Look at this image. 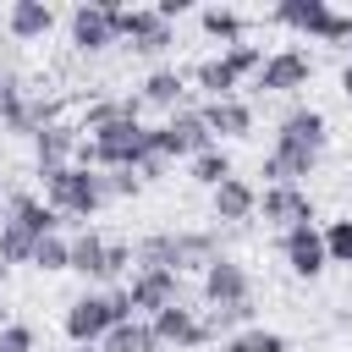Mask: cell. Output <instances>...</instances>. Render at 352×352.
<instances>
[{"label": "cell", "mask_w": 352, "mask_h": 352, "mask_svg": "<svg viewBox=\"0 0 352 352\" xmlns=\"http://www.w3.org/2000/svg\"><path fill=\"white\" fill-rule=\"evenodd\" d=\"M44 204H50L55 214L88 220V214L104 204V176H99V170H82V165H60V170L44 176Z\"/></svg>", "instance_id": "obj_1"}, {"label": "cell", "mask_w": 352, "mask_h": 352, "mask_svg": "<svg viewBox=\"0 0 352 352\" xmlns=\"http://www.w3.org/2000/svg\"><path fill=\"white\" fill-rule=\"evenodd\" d=\"M110 16H116V38H126L138 55H165L176 44V28L154 6H110Z\"/></svg>", "instance_id": "obj_2"}, {"label": "cell", "mask_w": 352, "mask_h": 352, "mask_svg": "<svg viewBox=\"0 0 352 352\" xmlns=\"http://www.w3.org/2000/svg\"><path fill=\"white\" fill-rule=\"evenodd\" d=\"M204 148H214V132H209L204 110H170V121L160 126V154L165 160H198Z\"/></svg>", "instance_id": "obj_3"}, {"label": "cell", "mask_w": 352, "mask_h": 352, "mask_svg": "<svg viewBox=\"0 0 352 352\" xmlns=\"http://www.w3.org/2000/svg\"><path fill=\"white\" fill-rule=\"evenodd\" d=\"M110 330H116V314H110L104 292H82V297L66 308V336H72V346H99Z\"/></svg>", "instance_id": "obj_4"}, {"label": "cell", "mask_w": 352, "mask_h": 352, "mask_svg": "<svg viewBox=\"0 0 352 352\" xmlns=\"http://www.w3.org/2000/svg\"><path fill=\"white\" fill-rule=\"evenodd\" d=\"M110 6H116V0H82V6L72 11V44H77L82 55L116 44V16H110Z\"/></svg>", "instance_id": "obj_5"}, {"label": "cell", "mask_w": 352, "mask_h": 352, "mask_svg": "<svg viewBox=\"0 0 352 352\" xmlns=\"http://www.w3.org/2000/svg\"><path fill=\"white\" fill-rule=\"evenodd\" d=\"M258 214L280 231H297V226H314V204L302 187H264L258 192Z\"/></svg>", "instance_id": "obj_6"}, {"label": "cell", "mask_w": 352, "mask_h": 352, "mask_svg": "<svg viewBox=\"0 0 352 352\" xmlns=\"http://www.w3.org/2000/svg\"><path fill=\"white\" fill-rule=\"evenodd\" d=\"M176 286H182V275H176V270H138V275H132V286H126V292H132V314H148V319H154L160 308L182 302V297H176Z\"/></svg>", "instance_id": "obj_7"}, {"label": "cell", "mask_w": 352, "mask_h": 352, "mask_svg": "<svg viewBox=\"0 0 352 352\" xmlns=\"http://www.w3.org/2000/svg\"><path fill=\"white\" fill-rule=\"evenodd\" d=\"M314 77V60L302 55V50H275L270 60H264V72H258V88L264 94H292V88H302Z\"/></svg>", "instance_id": "obj_8"}, {"label": "cell", "mask_w": 352, "mask_h": 352, "mask_svg": "<svg viewBox=\"0 0 352 352\" xmlns=\"http://www.w3.org/2000/svg\"><path fill=\"white\" fill-rule=\"evenodd\" d=\"M154 336H160V346H198V341H209V324L192 314V308H182V302H170V308H160L154 319Z\"/></svg>", "instance_id": "obj_9"}, {"label": "cell", "mask_w": 352, "mask_h": 352, "mask_svg": "<svg viewBox=\"0 0 352 352\" xmlns=\"http://www.w3.org/2000/svg\"><path fill=\"white\" fill-rule=\"evenodd\" d=\"M77 126H60V121H50V126H38L33 132V154H38V176H50V170H60V165H72L77 160Z\"/></svg>", "instance_id": "obj_10"}, {"label": "cell", "mask_w": 352, "mask_h": 352, "mask_svg": "<svg viewBox=\"0 0 352 352\" xmlns=\"http://www.w3.org/2000/svg\"><path fill=\"white\" fill-rule=\"evenodd\" d=\"M286 264H292L302 280L324 275V264H330V253H324V231H319V226H297V231H286Z\"/></svg>", "instance_id": "obj_11"}, {"label": "cell", "mask_w": 352, "mask_h": 352, "mask_svg": "<svg viewBox=\"0 0 352 352\" xmlns=\"http://www.w3.org/2000/svg\"><path fill=\"white\" fill-rule=\"evenodd\" d=\"M204 297L209 308H231V302H248V270L236 258H214L204 270Z\"/></svg>", "instance_id": "obj_12"}, {"label": "cell", "mask_w": 352, "mask_h": 352, "mask_svg": "<svg viewBox=\"0 0 352 352\" xmlns=\"http://www.w3.org/2000/svg\"><path fill=\"white\" fill-rule=\"evenodd\" d=\"M275 143H297V148H314V154H324V143H330V126H324V116L319 110H286L280 116V132H275Z\"/></svg>", "instance_id": "obj_13"}, {"label": "cell", "mask_w": 352, "mask_h": 352, "mask_svg": "<svg viewBox=\"0 0 352 352\" xmlns=\"http://www.w3.org/2000/svg\"><path fill=\"white\" fill-rule=\"evenodd\" d=\"M275 22L280 28H297L308 38H324V28L336 22V11H330V0H280L275 6Z\"/></svg>", "instance_id": "obj_14"}, {"label": "cell", "mask_w": 352, "mask_h": 352, "mask_svg": "<svg viewBox=\"0 0 352 352\" xmlns=\"http://www.w3.org/2000/svg\"><path fill=\"white\" fill-rule=\"evenodd\" d=\"M11 226H22L28 236H60V220H55V209L50 204H38L33 192H11Z\"/></svg>", "instance_id": "obj_15"}, {"label": "cell", "mask_w": 352, "mask_h": 352, "mask_svg": "<svg viewBox=\"0 0 352 352\" xmlns=\"http://www.w3.org/2000/svg\"><path fill=\"white\" fill-rule=\"evenodd\" d=\"M6 28H11V38H44L50 28H55V11L44 6V0H11V11H6Z\"/></svg>", "instance_id": "obj_16"}, {"label": "cell", "mask_w": 352, "mask_h": 352, "mask_svg": "<svg viewBox=\"0 0 352 352\" xmlns=\"http://www.w3.org/2000/svg\"><path fill=\"white\" fill-rule=\"evenodd\" d=\"M204 121H209L214 138H248L253 132V110L242 99H209L204 104Z\"/></svg>", "instance_id": "obj_17"}, {"label": "cell", "mask_w": 352, "mask_h": 352, "mask_svg": "<svg viewBox=\"0 0 352 352\" xmlns=\"http://www.w3.org/2000/svg\"><path fill=\"white\" fill-rule=\"evenodd\" d=\"M253 214H258V192L242 176H231V182L214 187V220H253Z\"/></svg>", "instance_id": "obj_18"}, {"label": "cell", "mask_w": 352, "mask_h": 352, "mask_svg": "<svg viewBox=\"0 0 352 352\" xmlns=\"http://www.w3.org/2000/svg\"><path fill=\"white\" fill-rule=\"evenodd\" d=\"M99 346H104V352H165L148 319H126V324H116V330H110Z\"/></svg>", "instance_id": "obj_19"}, {"label": "cell", "mask_w": 352, "mask_h": 352, "mask_svg": "<svg viewBox=\"0 0 352 352\" xmlns=\"http://www.w3.org/2000/svg\"><path fill=\"white\" fill-rule=\"evenodd\" d=\"M104 253H110V242H104L99 231L72 236V270H77L82 280H104Z\"/></svg>", "instance_id": "obj_20"}, {"label": "cell", "mask_w": 352, "mask_h": 352, "mask_svg": "<svg viewBox=\"0 0 352 352\" xmlns=\"http://www.w3.org/2000/svg\"><path fill=\"white\" fill-rule=\"evenodd\" d=\"M231 176H236V170H231V154H226L220 143H214V148H204V154L192 160V182H198V187H209V192H214L220 182H231Z\"/></svg>", "instance_id": "obj_21"}, {"label": "cell", "mask_w": 352, "mask_h": 352, "mask_svg": "<svg viewBox=\"0 0 352 352\" xmlns=\"http://www.w3.org/2000/svg\"><path fill=\"white\" fill-rule=\"evenodd\" d=\"M33 248H38V236H28L22 226H0V264L11 270V264H33Z\"/></svg>", "instance_id": "obj_22"}, {"label": "cell", "mask_w": 352, "mask_h": 352, "mask_svg": "<svg viewBox=\"0 0 352 352\" xmlns=\"http://www.w3.org/2000/svg\"><path fill=\"white\" fill-rule=\"evenodd\" d=\"M198 22H204V33H209V38H226V50H231V44H242V16H236V11L209 6V11H198Z\"/></svg>", "instance_id": "obj_23"}, {"label": "cell", "mask_w": 352, "mask_h": 352, "mask_svg": "<svg viewBox=\"0 0 352 352\" xmlns=\"http://www.w3.org/2000/svg\"><path fill=\"white\" fill-rule=\"evenodd\" d=\"M138 99H143V104H160V110H176V99H182V77H176V72H148V82H143Z\"/></svg>", "instance_id": "obj_24"}, {"label": "cell", "mask_w": 352, "mask_h": 352, "mask_svg": "<svg viewBox=\"0 0 352 352\" xmlns=\"http://www.w3.org/2000/svg\"><path fill=\"white\" fill-rule=\"evenodd\" d=\"M226 352H286V336H275V330H258V324H248V330L226 336Z\"/></svg>", "instance_id": "obj_25"}, {"label": "cell", "mask_w": 352, "mask_h": 352, "mask_svg": "<svg viewBox=\"0 0 352 352\" xmlns=\"http://www.w3.org/2000/svg\"><path fill=\"white\" fill-rule=\"evenodd\" d=\"M192 77H198V88H209V99H231V88H236V72L226 66V55L220 60H204Z\"/></svg>", "instance_id": "obj_26"}, {"label": "cell", "mask_w": 352, "mask_h": 352, "mask_svg": "<svg viewBox=\"0 0 352 352\" xmlns=\"http://www.w3.org/2000/svg\"><path fill=\"white\" fill-rule=\"evenodd\" d=\"M33 264H38V270H72V242H66V236H44V242L33 248Z\"/></svg>", "instance_id": "obj_27"}, {"label": "cell", "mask_w": 352, "mask_h": 352, "mask_svg": "<svg viewBox=\"0 0 352 352\" xmlns=\"http://www.w3.org/2000/svg\"><path fill=\"white\" fill-rule=\"evenodd\" d=\"M264 60H270V55H264L258 44H231V50H226V66H231L236 77H248V72L258 77V72H264Z\"/></svg>", "instance_id": "obj_28"}, {"label": "cell", "mask_w": 352, "mask_h": 352, "mask_svg": "<svg viewBox=\"0 0 352 352\" xmlns=\"http://www.w3.org/2000/svg\"><path fill=\"white\" fill-rule=\"evenodd\" d=\"M324 253H330V264H352V220H336L324 231Z\"/></svg>", "instance_id": "obj_29"}, {"label": "cell", "mask_w": 352, "mask_h": 352, "mask_svg": "<svg viewBox=\"0 0 352 352\" xmlns=\"http://www.w3.org/2000/svg\"><path fill=\"white\" fill-rule=\"evenodd\" d=\"M248 319H253V297H248V302H231V308H214L209 330H231V336H236V330H242Z\"/></svg>", "instance_id": "obj_30"}, {"label": "cell", "mask_w": 352, "mask_h": 352, "mask_svg": "<svg viewBox=\"0 0 352 352\" xmlns=\"http://www.w3.org/2000/svg\"><path fill=\"white\" fill-rule=\"evenodd\" d=\"M0 352H33V330L28 324H6L0 330Z\"/></svg>", "instance_id": "obj_31"}, {"label": "cell", "mask_w": 352, "mask_h": 352, "mask_svg": "<svg viewBox=\"0 0 352 352\" xmlns=\"http://www.w3.org/2000/svg\"><path fill=\"white\" fill-rule=\"evenodd\" d=\"M110 192H116V198H132V192H138V170H110V176H104V198H110Z\"/></svg>", "instance_id": "obj_32"}, {"label": "cell", "mask_w": 352, "mask_h": 352, "mask_svg": "<svg viewBox=\"0 0 352 352\" xmlns=\"http://www.w3.org/2000/svg\"><path fill=\"white\" fill-rule=\"evenodd\" d=\"M126 264H132V248H126V242H110V253H104V280H116Z\"/></svg>", "instance_id": "obj_33"}, {"label": "cell", "mask_w": 352, "mask_h": 352, "mask_svg": "<svg viewBox=\"0 0 352 352\" xmlns=\"http://www.w3.org/2000/svg\"><path fill=\"white\" fill-rule=\"evenodd\" d=\"M154 11H160V16H165V22H176V16H182V11H187V0H160V6H154Z\"/></svg>", "instance_id": "obj_34"}, {"label": "cell", "mask_w": 352, "mask_h": 352, "mask_svg": "<svg viewBox=\"0 0 352 352\" xmlns=\"http://www.w3.org/2000/svg\"><path fill=\"white\" fill-rule=\"evenodd\" d=\"M341 94H346V104H352V60L341 66Z\"/></svg>", "instance_id": "obj_35"}, {"label": "cell", "mask_w": 352, "mask_h": 352, "mask_svg": "<svg viewBox=\"0 0 352 352\" xmlns=\"http://www.w3.org/2000/svg\"><path fill=\"white\" fill-rule=\"evenodd\" d=\"M6 220H11V204H0V226H6Z\"/></svg>", "instance_id": "obj_36"}, {"label": "cell", "mask_w": 352, "mask_h": 352, "mask_svg": "<svg viewBox=\"0 0 352 352\" xmlns=\"http://www.w3.org/2000/svg\"><path fill=\"white\" fill-rule=\"evenodd\" d=\"M77 352H104V346H77Z\"/></svg>", "instance_id": "obj_37"}, {"label": "cell", "mask_w": 352, "mask_h": 352, "mask_svg": "<svg viewBox=\"0 0 352 352\" xmlns=\"http://www.w3.org/2000/svg\"><path fill=\"white\" fill-rule=\"evenodd\" d=\"M0 280H6V264H0Z\"/></svg>", "instance_id": "obj_38"}]
</instances>
